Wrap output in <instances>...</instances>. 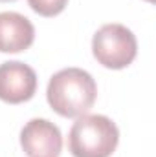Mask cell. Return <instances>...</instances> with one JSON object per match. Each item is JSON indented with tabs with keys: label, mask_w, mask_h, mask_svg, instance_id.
Wrapping results in <instances>:
<instances>
[{
	"label": "cell",
	"mask_w": 156,
	"mask_h": 157,
	"mask_svg": "<svg viewBox=\"0 0 156 157\" xmlns=\"http://www.w3.org/2000/svg\"><path fill=\"white\" fill-rule=\"evenodd\" d=\"M46 97L53 112L63 117H81L94 106L97 86L92 75L81 68H64L51 75Z\"/></svg>",
	"instance_id": "6da1fadb"
},
{
	"label": "cell",
	"mask_w": 156,
	"mask_h": 157,
	"mask_svg": "<svg viewBox=\"0 0 156 157\" xmlns=\"http://www.w3.org/2000/svg\"><path fill=\"white\" fill-rule=\"evenodd\" d=\"M119 143L116 122L107 115H81L68 133L74 157H110Z\"/></svg>",
	"instance_id": "7a4b0ae2"
},
{
	"label": "cell",
	"mask_w": 156,
	"mask_h": 157,
	"mask_svg": "<svg viewBox=\"0 0 156 157\" xmlns=\"http://www.w3.org/2000/svg\"><path fill=\"white\" fill-rule=\"evenodd\" d=\"M96 60L109 70H123L138 55V40L123 24H105L92 39Z\"/></svg>",
	"instance_id": "3957f363"
},
{
	"label": "cell",
	"mask_w": 156,
	"mask_h": 157,
	"mask_svg": "<svg viewBox=\"0 0 156 157\" xmlns=\"http://www.w3.org/2000/svg\"><path fill=\"white\" fill-rule=\"evenodd\" d=\"M20 146L28 157H59L63 150L61 130L48 119H31L20 132Z\"/></svg>",
	"instance_id": "277c9868"
},
{
	"label": "cell",
	"mask_w": 156,
	"mask_h": 157,
	"mask_svg": "<svg viewBox=\"0 0 156 157\" xmlns=\"http://www.w3.org/2000/svg\"><path fill=\"white\" fill-rule=\"evenodd\" d=\"M37 91V73L20 60L0 64V99L9 104L30 101Z\"/></svg>",
	"instance_id": "5b68a950"
},
{
	"label": "cell",
	"mask_w": 156,
	"mask_h": 157,
	"mask_svg": "<svg viewBox=\"0 0 156 157\" xmlns=\"http://www.w3.org/2000/svg\"><path fill=\"white\" fill-rule=\"evenodd\" d=\"M35 40V28L31 20L15 11L0 13V51L20 53Z\"/></svg>",
	"instance_id": "8992f818"
},
{
	"label": "cell",
	"mask_w": 156,
	"mask_h": 157,
	"mask_svg": "<svg viewBox=\"0 0 156 157\" xmlns=\"http://www.w3.org/2000/svg\"><path fill=\"white\" fill-rule=\"evenodd\" d=\"M28 4L40 17H55L66 7L68 0H28Z\"/></svg>",
	"instance_id": "52a82bcc"
},
{
	"label": "cell",
	"mask_w": 156,
	"mask_h": 157,
	"mask_svg": "<svg viewBox=\"0 0 156 157\" xmlns=\"http://www.w3.org/2000/svg\"><path fill=\"white\" fill-rule=\"evenodd\" d=\"M0 2H15V0H0Z\"/></svg>",
	"instance_id": "ba28073f"
},
{
	"label": "cell",
	"mask_w": 156,
	"mask_h": 157,
	"mask_svg": "<svg viewBox=\"0 0 156 157\" xmlns=\"http://www.w3.org/2000/svg\"><path fill=\"white\" fill-rule=\"evenodd\" d=\"M147 2H151V4H153V2H154V0H147Z\"/></svg>",
	"instance_id": "9c48e42d"
}]
</instances>
